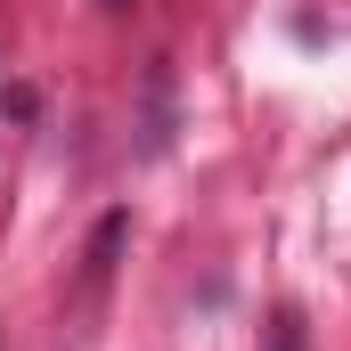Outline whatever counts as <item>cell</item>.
Here are the masks:
<instances>
[{
    "instance_id": "6da1fadb",
    "label": "cell",
    "mask_w": 351,
    "mask_h": 351,
    "mask_svg": "<svg viewBox=\"0 0 351 351\" xmlns=\"http://www.w3.org/2000/svg\"><path fill=\"white\" fill-rule=\"evenodd\" d=\"M262 351H302V319H294V311H278V319H269V335H262Z\"/></svg>"
},
{
    "instance_id": "7a4b0ae2",
    "label": "cell",
    "mask_w": 351,
    "mask_h": 351,
    "mask_svg": "<svg viewBox=\"0 0 351 351\" xmlns=\"http://www.w3.org/2000/svg\"><path fill=\"white\" fill-rule=\"evenodd\" d=\"M106 8H131V0H106Z\"/></svg>"
}]
</instances>
